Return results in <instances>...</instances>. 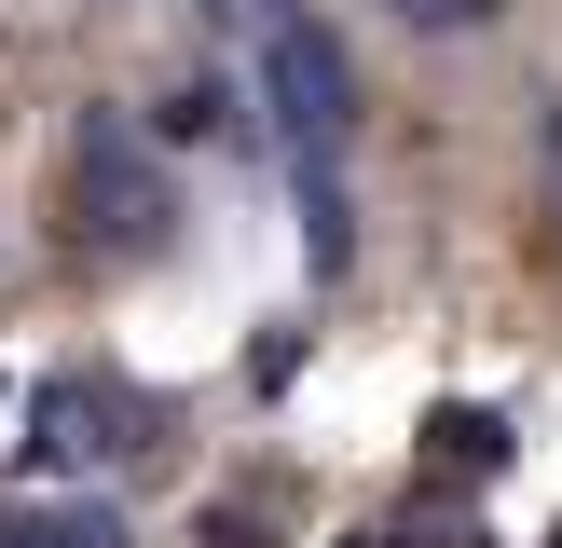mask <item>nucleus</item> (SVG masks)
Here are the masks:
<instances>
[{"instance_id": "obj_2", "label": "nucleus", "mask_w": 562, "mask_h": 548, "mask_svg": "<svg viewBox=\"0 0 562 548\" xmlns=\"http://www.w3.org/2000/svg\"><path fill=\"white\" fill-rule=\"evenodd\" d=\"M69 206H82V247H151L165 233V164L137 151L124 110H82V137H69Z\"/></svg>"}, {"instance_id": "obj_4", "label": "nucleus", "mask_w": 562, "mask_h": 548, "mask_svg": "<svg viewBox=\"0 0 562 548\" xmlns=\"http://www.w3.org/2000/svg\"><path fill=\"white\" fill-rule=\"evenodd\" d=\"M398 14H412V27H481L494 0H398Z\"/></svg>"}, {"instance_id": "obj_3", "label": "nucleus", "mask_w": 562, "mask_h": 548, "mask_svg": "<svg viewBox=\"0 0 562 548\" xmlns=\"http://www.w3.org/2000/svg\"><path fill=\"white\" fill-rule=\"evenodd\" d=\"M27 548H124V521H110V507H69V521H42Z\"/></svg>"}, {"instance_id": "obj_1", "label": "nucleus", "mask_w": 562, "mask_h": 548, "mask_svg": "<svg viewBox=\"0 0 562 548\" xmlns=\"http://www.w3.org/2000/svg\"><path fill=\"white\" fill-rule=\"evenodd\" d=\"M261 96H274V124L302 137V164H329L357 137V69H344V42H329L316 14H261Z\"/></svg>"}]
</instances>
